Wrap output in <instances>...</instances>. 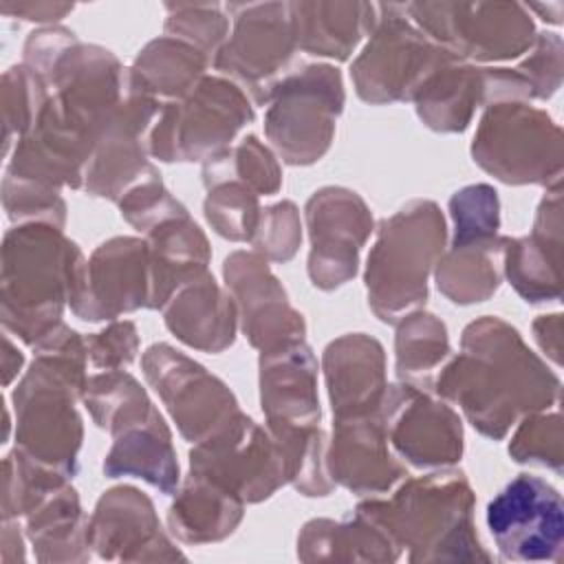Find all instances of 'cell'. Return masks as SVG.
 Returning <instances> with one entry per match:
<instances>
[{
    "label": "cell",
    "mask_w": 564,
    "mask_h": 564,
    "mask_svg": "<svg viewBox=\"0 0 564 564\" xmlns=\"http://www.w3.org/2000/svg\"><path fill=\"white\" fill-rule=\"evenodd\" d=\"M507 236L452 242L434 267L438 291L454 304H476L491 297L502 280Z\"/></svg>",
    "instance_id": "d6a6232c"
},
{
    "label": "cell",
    "mask_w": 564,
    "mask_h": 564,
    "mask_svg": "<svg viewBox=\"0 0 564 564\" xmlns=\"http://www.w3.org/2000/svg\"><path fill=\"white\" fill-rule=\"evenodd\" d=\"M518 430L509 443V454L520 465H535L562 471V416L560 408H549L542 412L527 414L520 419Z\"/></svg>",
    "instance_id": "f35d334b"
},
{
    "label": "cell",
    "mask_w": 564,
    "mask_h": 564,
    "mask_svg": "<svg viewBox=\"0 0 564 564\" xmlns=\"http://www.w3.org/2000/svg\"><path fill=\"white\" fill-rule=\"evenodd\" d=\"M68 11H73V4H48V2L18 4V15H24V20H37V22H55Z\"/></svg>",
    "instance_id": "681fc988"
},
{
    "label": "cell",
    "mask_w": 564,
    "mask_h": 564,
    "mask_svg": "<svg viewBox=\"0 0 564 564\" xmlns=\"http://www.w3.org/2000/svg\"><path fill=\"white\" fill-rule=\"evenodd\" d=\"M533 337L542 352L555 364H562V315L551 313V315H540L533 322Z\"/></svg>",
    "instance_id": "c3c4849f"
},
{
    "label": "cell",
    "mask_w": 564,
    "mask_h": 564,
    "mask_svg": "<svg viewBox=\"0 0 564 564\" xmlns=\"http://www.w3.org/2000/svg\"><path fill=\"white\" fill-rule=\"evenodd\" d=\"M410 562H489L474 524V491L463 471L408 478L390 500H364Z\"/></svg>",
    "instance_id": "277c9868"
},
{
    "label": "cell",
    "mask_w": 564,
    "mask_h": 564,
    "mask_svg": "<svg viewBox=\"0 0 564 564\" xmlns=\"http://www.w3.org/2000/svg\"><path fill=\"white\" fill-rule=\"evenodd\" d=\"M311 253L308 278L322 291H333L355 278L359 251L375 229L364 198L346 187L317 189L304 209Z\"/></svg>",
    "instance_id": "2e32d148"
},
{
    "label": "cell",
    "mask_w": 564,
    "mask_h": 564,
    "mask_svg": "<svg viewBox=\"0 0 564 564\" xmlns=\"http://www.w3.org/2000/svg\"><path fill=\"white\" fill-rule=\"evenodd\" d=\"M234 29L214 57V68L267 106L275 84L289 75L297 51L289 2L227 4Z\"/></svg>",
    "instance_id": "7c38bea8"
},
{
    "label": "cell",
    "mask_w": 564,
    "mask_h": 564,
    "mask_svg": "<svg viewBox=\"0 0 564 564\" xmlns=\"http://www.w3.org/2000/svg\"><path fill=\"white\" fill-rule=\"evenodd\" d=\"M223 275L238 311V324L253 348L269 352L304 341V317L289 304L286 291L262 256L234 251L225 258Z\"/></svg>",
    "instance_id": "e0dca14e"
},
{
    "label": "cell",
    "mask_w": 564,
    "mask_h": 564,
    "mask_svg": "<svg viewBox=\"0 0 564 564\" xmlns=\"http://www.w3.org/2000/svg\"><path fill=\"white\" fill-rule=\"evenodd\" d=\"M203 209L214 231L234 242H251L262 212L258 205V194L234 178H223L207 185Z\"/></svg>",
    "instance_id": "74e56055"
},
{
    "label": "cell",
    "mask_w": 564,
    "mask_h": 564,
    "mask_svg": "<svg viewBox=\"0 0 564 564\" xmlns=\"http://www.w3.org/2000/svg\"><path fill=\"white\" fill-rule=\"evenodd\" d=\"M82 399L93 421L110 434L143 416L154 405L141 383L126 370H101L93 375L86 381Z\"/></svg>",
    "instance_id": "8d00e7d4"
},
{
    "label": "cell",
    "mask_w": 564,
    "mask_h": 564,
    "mask_svg": "<svg viewBox=\"0 0 564 564\" xmlns=\"http://www.w3.org/2000/svg\"><path fill=\"white\" fill-rule=\"evenodd\" d=\"M86 339L66 324L35 346V359L13 392L18 449L31 460L73 478L82 447L75 401L86 388Z\"/></svg>",
    "instance_id": "7a4b0ae2"
},
{
    "label": "cell",
    "mask_w": 564,
    "mask_h": 564,
    "mask_svg": "<svg viewBox=\"0 0 564 564\" xmlns=\"http://www.w3.org/2000/svg\"><path fill=\"white\" fill-rule=\"evenodd\" d=\"M141 366L181 436L189 443L207 438L240 412L236 397L218 377L170 344H152L143 352Z\"/></svg>",
    "instance_id": "5bb4252c"
},
{
    "label": "cell",
    "mask_w": 564,
    "mask_h": 564,
    "mask_svg": "<svg viewBox=\"0 0 564 564\" xmlns=\"http://www.w3.org/2000/svg\"><path fill=\"white\" fill-rule=\"evenodd\" d=\"M163 104L159 99L130 93L101 128L84 172V189L93 196L119 200L154 165L145 159L148 139Z\"/></svg>",
    "instance_id": "d6986e66"
},
{
    "label": "cell",
    "mask_w": 564,
    "mask_h": 564,
    "mask_svg": "<svg viewBox=\"0 0 564 564\" xmlns=\"http://www.w3.org/2000/svg\"><path fill=\"white\" fill-rule=\"evenodd\" d=\"M88 542L101 560H185L163 533L152 500L130 485L112 487L97 500L88 518Z\"/></svg>",
    "instance_id": "ffe728a7"
},
{
    "label": "cell",
    "mask_w": 564,
    "mask_h": 564,
    "mask_svg": "<svg viewBox=\"0 0 564 564\" xmlns=\"http://www.w3.org/2000/svg\"><path fill=\"white\" fill-rule=\"evenodd\" d=\"M165 35L196 46L214 64L229 33V18L223 13L220 4H165Z\"/></svg>",
    "instance_id": "60d3db41"
},
{
    "label": "cell",
    "mask_w": 564,
    "mask_h": 564,
    "mask_svg": "<svg viewBox=\"0 0 564 564\" xmlns=\"http://www.w3.org/2000/svg\"><path fill=\"white\" fill-rule=\"evenodd\" d=\"M487 527L507 562H562L564 502L540 476L520 474L487 505Z\"/></svg>",
    "instance_id": "4fadbf2b"
},
{
    "label": "cell",
    "mask_w": 564,
    "mask_h": 564,
    "mask_svg": "<svg viewBox=\"0 0 564 564\" xmlns=\"http://www.w3.org/2000/svg\"><path fill=\"white\" fill-rule=\"evenodd\" d=\"M112 438V447L104 460L106 476H134L163 494L176 491L181 474L172 434L154 405L143 416L117 430Z\"/></svg>",
    "instance_id": "4316f807"
},
{
    "label": "cell",
    "mask_w": 564,
    "mask_h": 564,
    "mask_svg": "<svg viewBox=\"0 0 564 564\" xmlns=\"http://www.w3.org/2000/svg\"><path fill=\"white\" fill-rule=\"evenodd\" d=\"M412 101L427 128L463 132L474 110L485 108V66H471L454 55L423 82Z\"/></svg>",
    "instance_id": "f546056e"
},
{
    "label": "cell",
    "mask_w": 564,
    "mask_h": 564,
    "mask_svg": "<svg viewBox=\"0 0 564 564\" xmlns=\"http://www.w3.org/2000/svg\"><path fill=\"white\" fill-rule=\"evenodd\" d=\"M471 156L502 183L553 187L562 183V128L529 101L494 104L478 121Z\"/></svg>",
    "instance_id": "8992f818"
},
{
    "label": "cell",
    "mask_w": 564,
    "mask_h": 564,
    "mask_svg": "<svg viewBox=\"0 0 564 564\" xmlns=\"http://www.w3.org/2000/svg\"><path fill=\"white\" fill-rule=\"evenodd\" d=\"M212 59L196 46L161 35L148 42L128 68V90L152 99H185L205 77Z\"/></svg>",
    "instance_id": "4dcf8cb0"
},
{
    "label": "cell",
    "mask_w": 564,
    "mask_h": 564,
    "mask_svg": "<svg viewBox=\"0 0 564 564\" xmlns=\"http://www.w3.org/2000/svg\"><path fill=\"white\" fill-rule=\"evenodd\" d=\"M344 101L339 68L330 64L295 68L269 95L264 134L284 163L311 165L330 148Z\"/></svg>",
    "instance_id": "52a82bcc"
},
{
    "label": "cell",
    "mask_w": 564,
    "mask_h": 564,
    "mask_svg": "<svg viewBox=\"0 0 564 564\" xmlns=\"http://www.w3.org/2000/svg\"><path fill=\"white\" fill-rule=\"evenodd\" d=\"M394 370L399 381L432 388V377L449 357V337L445 324L425 311H414L397 322Z\"/></svg>",
    "instance_id": "e575fe53"
},
{
    "label": "cell",
    "mask_w": 564,
    "mask_h": 564,
    "mask_svg": "<svg viewBox=\"0 0 564 564\" xmlns=\"http://www.w3.org/2000/svg\"><path fill=\"white\" fill-rule=\"evenodd\" d=\"M152 306V271L145 238L119 236L101 242L86 260L84 282L70 311L86 322L115 319Z\"/></svg>",
    "instance_id": "ac0fdd59"
},
{
    "label": "cell",
    "mask_w": 564,
    "mask_h": 564,
    "mask_svg": "<svg viewBox=\"0 0 564 564\" xmlns=\"http://www.w3.org/2000/svg\"><path fill=\"white\" fill-rule=\"evenodd\" d=\"M260 403L271 434L319 425L317 359L304 341L260 352Z\"/></svg>",
    "instance_id": "603a6c76"
},
{
    "label": "cell",
    "mask_w": 564,
    "mask_h": 564,
    "mask_svg": "<svg viewBox=\"0 0 564 564\" xmlns=\"http://www.w3.org/2000/svg\"><path fill=\"white\" fill-rule=\"evenodd\" d=\"M377 9V26L350 68L355 90L368 104L412 101L423 82L454 53L421 31L405 13V4Z\"/></svg>",
    "instance_id": "30bf717a"
},
{
    "label": "cell",
    "mask_w": 564,
    "mask_h": 564,
    "mask_svg": "<svg viewBox=\"0 0 564 564\" xmlns=\"http://www.w3.org/2000/svg\"><path fill=\"white\" fill-rule=\"evenodd\" d=\"M86 258L59 227L18 225L2 249V322L29 346H40L62 326L64 306L77 295Z\"/></svg>",
    "instance_id": "3957f363"
},
{
    "label": "cell",
    "mask_w": 564,
    "mask_h": 564,
    "mask_svg": "<svg viewBox=\"0 0 564 564\" xmlns=\"http://www.w3.org/2000/svg\"><path fill=\"white\" fill-rule=\"evenodd\" d=\"M449 214L454 220L452 242L498 236V229H500L498 192L487 183H476L458 189L449 198Z\"/></svg>",
    "instance_id": "b9f144b4"
},
{
    "label": "cell",
    "mask_w": 564,
    "mask_h": 564,
    "mask_svg": "<svg viewBox=\"0 0 564 564\" xmlns=\"http://www.w3.org/2000/svg\"><path fill=\"white\" fill-rule=\"evenodd\" d=\"M121 216L141 234L150 231L154 225L187 212L163 185L161 174L152 167L139 183H134L119 200Z\"/></svg>",
    "instance_id": "7bdbcfd3"
},
{
    "label": "cell",
    "mask_w": 564,
    "mask_h": 564,
    "mask_svg": "<svg viewBox=\"0 0 564 564\" xmlns=\"http://www.w3.org/2000/svg\"><path fill=\"white\" fill-rule=\"evenodd\" d=\"M560 377L505 319L485 315L460 337V352L434 381L482 436L500 441L527 414L560 405Z\"/></svg>",
    "instance_id": "6da1fadb"
},
{
    "label": "cell",
    "mask_w": 564,
    "mask_h": 564,
    "mask_svg": "<svg viewBox=\"0 0 564 564\" xmlns=\"http://www.w3.org/2000/svg\"><path fill=\"white\" fill-rule=\"evenodd\" d=\"M84 339L88 361L97 370H123L134 361L139 350L137 326L128 319L112 322L101 333L88 335Z\"/></svg>",
    "instance_id": "7dc6e473"
},
{
    "label": "cell",
    "mask_w": 564,
    "mask_h": 564,
    "mask_svg": "<svg viewBox=\"0 0 564 564\" xmlns=\"http://www.w3.org/2000/svg\"><path fill=\"white\" fill-rule=\"evenodd\" d=\"M245 513V502L196 476H189L167 511V527L185 544L220 542L236 531Z\"/></svg>",
    "instance_id": "1f68e13d"
},
{
    "label": "cell",
    "mask_w": 564,
    "mask_h": 564,
    "mask_svg": "<svg viewBox=\"0 0 564 564\" xmlns=\"http://www.w3.org/2000/svg\"><path fill=\"white\" fill-rule=\"evenodd\" d=\"M253 121L249 95L227 77L205 75L178 101L163 104L150 134L148 152L165 163L205 161Z\"/></svg>",
    "instance_id": "ba28073f"
},
{
    "label": "cell",
    "mask_w": 564,
    "mask_h": 564,
    "mask_svg": "<svg viewBox=\"0 0 564 564\" xmlns=\"http://www.w3.org/2000/svg\"><path fill=\"white\" fill-rule=\"evenodd\" d=\"M152 271V306L163 308L170 295L185 282L207 271L212 251L205 234L189 212L176 214L145 231Z\"/></svg>",
    "instance_id": "f1b7e54d"
},
{
    "label": "cell",
    "mask_w": 564,
    "mask_h": 564,
    "mask_svg": "<svg viewBox=\"0 0 564 564\" xmlns=\"http://www.w3.org/2000/svg\"><path fill=\"white\" fill-rule=\"evenodd\" d=\"M4 209L11 220L18 225L26 223H46L64 229L66 205L59 196V189L42 187L26 181H15L4 176Z\"/></svg>",
    "instance_id": "f6af8a7d"
},
{
    "label": "cell",
    "mask_w": 564,
    "mask_h": 564,
    "mask_svg": "<svg viewBox=\"0 0 564 564\" xmlns=\"http://www.w3.org/2000/svg\"><path fill=\"white\" fill-rule=\"evenodd\" d=\"M531 86L533 99H549L562 84V37L557 33H538L529 55L516 68Z\"/></svg>",
    "instance_id": "bcb514c9"
},
{
    "label": "cell",
    "mask_w": 564,
    "mask_h": 564,
    "mask_svg": "<svg viewBox=\"0 0 564 564\" xmlns=\"http://www.w3.org/2000/svg\"><path fill=\"white\" fill-rule=\"evenodd\" d=\"M432 388L392 383L381 403L388 443L421 469L449 467L463 456V423L452 405L436 399Z\"/></svg>",
    "instance_id": "9a60e30c"
},
{
    "label": "cell",
    "mask_w": 564,
    "mask_h": 564,
    "mask_svg": "<svg viewBox=\"0 0 564 564\" xmlns=\"http://www.w3.org/2000/svg\"><path fill=\"white\" fill-rule=\"evenodd\" d=\"M161 311L165 326L189 348L223 352L236 339V304L209 271L178 286Z\"/></svg>",
    "instance_id": "d4e9b609"
},
{
    "label": "cell",
    "mask_w": 564,
    "mask_h": 564,
    "mask_svg": "<svg viewBox=\"0 0 564 564\" xmlns=\"http://www.w3.org/2000/svg\"><path fill=\"white\" fill-rule=\"evenodd\" d=\"M326 467L333 482L359 496L390 491L408 476L388 449L381 410L357 416H335L333 441L326 445Z\"/></svg>",
    "instance_id": "44dd1931"
},
{
    "label": "cell",
    "mask_w": 564,
    "mask_h": 564,
    "mask_svg": "<svg viewBox=\"0 0 564 564\" xmlns=\"http://www.w3.org/2000/svg\"><path fill=\"white\" fill-rule=\"evenodd\" d=\"M300 242V214L291 200H280L260 212L258 227L251 238V247L258 256L271 262H286L297 253Z\"/></svg>",
    "instance_id": "ee69618b"
},
{
    "label": "cell",
    "mask_w": 564,
    "mask_h": 564,
    "mask_svg": "<svg viewBox=\"0 0 564 564\" xmlns=\"http://www.w3.org/2000/svg\"><path fill=\"white\" fill-rule=\"evenodd\" d=\"M401 553L397 540L366 502H359L344 522L315 518L297 535L302 562H394Z\"/></svg>",
    "instance_id": "484cf974"
},
{
    "label": "cell",
    "mask_w": 564,
    "mask_h": 564,
    "mask_svg": "<svg viewBox=\"0 0 564 564\" xmlns=\"http://www.w3.org/2000/svg\"><path fill=\"white\" fill-rule=\"evenodd\" d=\"M26 538L40 562H86L90 557L88 518L68 482L51 491L26 516Z\"/></svg>",
    "instance_id": "836d02e7"
},
{
    "label": "cell",
    "mask_w": 564,
    "mask_h": 564,
    "mask_svg": "<svg viewBox=\"0 0 564 564\" xmlns=\"http://www.w3.org/2000/svg\"><path fill=\"white\" fill-rule=\"evenodd\" d=\"M223 178L240 181L258 196H271L282 187L278 159L256 134H247L238 145H229L203 161L205 187Z\"/></svg>",
    "instance_id": "d590c367"
},
{
    "label": "cell",
    "mask_w": 564,
    "mask_h": 564,
    "mask_svg": "<svg viewBox=\"0 0 564 564\" xmlns=\"http://www.w3.org/2000/svg\"><path fill=\"white\" fill-rule=\"evenodd\" d=\"M297 51L348 59L379 20L377 4L368 2H289Z\"/></svg>",
    "instance_id": "83f0119b"
},
{
    "label": "cell",
    "mask_w": 564,
    "mask_h": 564,
    "mask_svg": "<svg viewBox=\"0 0 564 564\" xmlns=\"http://www.w3.org/2000/svg\"><path fill=\"white\" fill-rule=\"evenodd\" d=\"M527 9H529V13L531 11H535V13H540V15H544L542 20L544 22H549V24H562V2H553V4H524Z\"/></svg>",
    "instance_id": "f907efd6"
},
{
    "label": "cell",
    "mask_w": 564,
    "mask_h": 564,
    "mask_svg": "<svg viewBox=\"0 0 564 564\" xmlns=\"http://www.w3.org/2000/svg\"><path fill=\"white\" fill-rule=\"evenodd\" d=\"M328 399L335 416L372 414L381 410L388 381L383 346L366 333L333 339L322 357Z\"/></svg>",
    "instance_id": "cb8c5ba5"
},
{
    "label": "cell",
    "mask_w": 564,
    "mask_h": 564,
    "mask_svg": "<svg viewBox=\"0 0 564 564\" xmlns=\"http://www.w3.org/2000/svg\"><path fill=\"white\" fill-rule=\"evenodd\" d=\"M189 476L209 480L242 502H262L289 482L278 441L242 410L207 438L194 443Z\"/></svg>",
    "instance_id": "8fae6325"
},
{
    "label": "cell",
    "mask_w": 564,
    "mask_h": 564,
    "mask_svg": "<svg viewBox=\"0 0 564 564\" xmlns=\"http://www.w3.org/2000/svg\"><path fill=\"white\" fill-rule=\"evenodd\" d=\"M445 240V218L434 200H412L379 223L364 280L368 304L381 322L397 324L421 311Z\"/></svg>",
    "instance_id": "5b68a950"
},
{
    "label": "cell",
    "mask_w": 564,
    "mask_h": 564,
    "mask_svg": "<svg viewBox=\"0 0 564 564\" xmlns=\"http://www.w3.org/2000/svg\"><path fill=\"white\" fill-rule=\"evenodd\" d=\"M48 101V88L44 79L26 64L13 66L4 73V141L7 150L11 137L18 141L31 132L42 108Z\"/></svg>",
    "instance_id": "ab89813d"
},
{
    "label": "cell",
    "mask_w": 564,
    "mask_h": 564,
    "mask_svg": "<svg viewBox=\"0 0 564 564\" xmlns=\"http://www.w3.org/2000/svg\"><path fill=\"white\" fill-rule=\"evenodd\" d=\"M562 183L546 187L529 236L505 240L502 275L531 304L562 297Z\"/></svg>",
    "instance_id": "7402d4cb"
},
{
    "label": "cell",
    "mask_w": 564,
    "mask_h": 564,
    "mask_svg": "<svg viewBox=\"0 0 564 564\" xmlns=\"http://www.w3.org/2000/svg\"><path fill=\"white\" fill-rule=\"evenodd\" d=\"M410 20L463 62L516 59L535 42V24L518 2H408Z\"/></svg>",
    "instance_id": "9c48e42d"
}]
</instances>
